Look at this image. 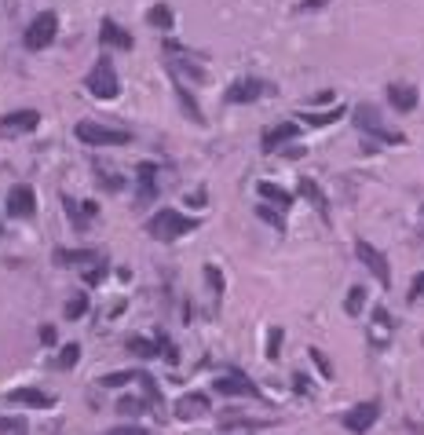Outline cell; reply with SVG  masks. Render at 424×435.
<instances>
[{"mask_svg":"<svg viewBox=\"0 0 424 435\" xmlns=\"http://www.w3.org/2000/svg\"><path fill=\"white\" fill-rule=\"evenodd\" d=\"M201 220L198 216H183V212L176 209H157L150 220H146V235H150L154 241H176L190 235V230H198Z\"/></svg>","mask_w":424,"mask_h":435,"instance_id":"1","label":"cell"},{"mask_svg":"<svg viewBox=\"0 0 424 435\" xmlns=\"http://www.w3.org/2000/svg\"><path fill=\"white\" fill-rule=\"evenodd\" d=\"M84 84H88V92L95 95V99H118L121 81H118V70H114V59L110 55L95 59V66H92L88 77H84Z\"/></svg>","mask_w":424,"mask_h":435,"instance_id":"2","label":"cell"},{"mask_svg":"<svg viewBox=\"0 0 424 435\" xmlns=\"http://www.w3.org/2000/svg\"><path fill=\"white\" fill-rule=\"evenodd\" d=\"M73 132H77V140L88 143V146H124V143H132V135L124 129H106V124H95V121H81Z\"/></svg>","mask_w":424,"mask_h":435,"instance_id":"3","label":"cell"},{"mask_svg":"<svg viewBox=\"0 0 424 435\" xmlns=\"http://www.w3.org/2000/svg\"><path fill=\"white\" fill-rule=\"evenodd\" d=\"M55 34H59V15H55V12H40L34 23L26 26L23 44H26L29 51H40V48H48L51 40H55Z\"/></svg>","mask_w":424,"mask_h":435,"instance_id":"4","label":"cell"},{"mask_svg":"<svg viewBox=\"0 0 424 435\" xmlns=\"http://www.w3.org/2000/svg\"><path fill=\"white\" fill-rule=\"evenodd\" d=\"M352 118H355V124H358V129H362V132H369V135H377L380 143H406V135H402V132H388V129H384L380 114H377L369 103H358L355 110H352Z\"/></svg>","mask_w":424,"mask_h":435,"instance_id":"5","label":"cell"},{"mask_svg":"<svg viewBox=\"0 0 424 435\" xmlns=\"http://www.w3.org/2000/svg\"><path fill=\"white\" fill-rule=\"evenodd\" d=\"M377 417H380V402L369 399V402H358V406L347 410L344 417H341V424H344L352 435H366V432L377 424Z\"/></svg>","mask_w":424,"mask_h":435,"instance_id":"6","label":"cell"},{"mask_svg":"<svg viewBox=\"0 0 424 435\" xmlns=\"http://www.w3.org/2000/svg\"><path fill=\"white\" fill-rule=\"evenodd\" d=\"M355 252H358V260L369 267V274L384 285V289H391V267H388V260H384V252H380L377 246H369L366 238H358L355 241Z\"/></svg>","mask_w":424,"mask_h":435,"instance_id":"7","label":"cell"},{"mask_svg":"<svg viewBox=\"0 0 424 435\" xmlns=\"http://www.w3.org/2000/svg\"><path fill=\"white\" fill-rule=\"evenodd\" d=\"M4 209H8V216H12V220H29V216L37 212V194H34V187H29V183H18L12 194H8Z\"/></svg>","mask_w":424,"mask_h":435,"instance_id":"8","label":"cell"},{"mask_svg":"<svg viewBox=\"0 0 424 435\" xmlns=\"http://www.w3.org/2000/svg\"><path fill=\"white\" fill-rule=\"evenodd\" d=\"M212 388H216L220 395H227V399H238V395H246V399H260V388L252 384V380H249L246 373H224V377L212 380Z\"/></svg>","mask_w":424,"mask_h":435,"instance_id":"9","label":"cell"},{"mask_svg":"<svg viewBox=\"0 0 424 435\" xmlns=\"http://www.w3.org/2000/svg\"><path fill=\"white\" fill-rule=\"evenodd\" d=\"M263 92H267V84H263L260 77H241V81H235V84L227 88L224 99H227L230 106H238V103H256Z\"/></svg>","mask_w":424,"mask_h":435,"instance_id":"10","label":"cell"},{"mask_svg":"<svg viewBox=\"0 0 424 435\" xmlns=\"http://www.w3.org/2000/svg\"><path fill=\"white\" fill-rule=\"evenodd\" d=\"M99 44L103 48H118V51H132L135 40H132L129 29L118 26L114 18H103V23H99Z\"/></svg>","mask_w":424,"mask_h":435,"instance_id":"11","label":"cell"},{"mask_svg":"<svg viewBox=\"0 0 424 435\" xmlns=\"http://www.w3.org/2000/svg\"><path fill=\"white\" fill-rule=\"evenodd\" d=\"M135 179H140V190H135V205H146V201L157 198V165L143 161L135 168Z\"/></svg>","mask_w":424,"mask_h":435,"instance_id":"12","label":"cell"},{"mask_svg":"<svg viewBox=\"0 0 424 435\" xmlns=\"http://www.w3.org/2000/svg\"><path fill=\"white\" fill-rule=\"evenodd\" d=\"M296 135H300V124H296V121H282V124H274V129H267V132H263V150H267V154H274L282 143L296 140Z\"/></svg>","mask_w":424,"mask_h":435,"instance_id":"13","label":"cell"},{"mask_svg":"<svg viewBox=\"0 0 424 435\" xmlns=\"http://www.w3.org/2000/svg\"><path fill=\"white\" fill-rule=\"evenodd\" d=\"M8 402H12V406H37V410H48L51 399L48 391H40V388H15V391H8Z\"/></svg>","mask_w":424,"mask_h":435,"instance_id":"14","label":"cell"},{"mask_svg":"<svg viewBox=\"0 0 424 435\" xmlns=\"http://www.w3.org/2000/svg\"><path fill=\"white\" fill-rule=\"evenodd\" d=\"M388 103L395 106L399 114H410L413 106H417V88L406 81H395V84H388Z\"/></svg>","mask_w":424,"mask_h":435,"instance_id":"15","label":"cell"},{"mask_svg":"<svg viewBox=\"0 0 424 435\" xmlns=\"http://www.w3.org/2000/svg\"><path fill=\"white\" fill-rule=\"evenodd\" d=\"M37 124H40L37 110H15V114H4V118H0V129L4 132H34Z\"/></svg>","mask_w":424,"mask_h":435,"instance_id":"16","label":"cell"},{"mask_svg":"<svg viewBox=\"0 0 424 435\" xmlns=\"http://www.w3.org/2000/svg\"><path fill=\"white\" fill-rule=\"evenodd\" d=\"M209 413V399L201 395V391H194V395H183L176 402V417L179 421H198V417H205Z\"/></svg>","mask_w":424,"mask_h":435,"instance_id":"17","label":"cell"},{"mask_svg":"<svg viewBox=\"0 0 424 435\" xmlns=\"http://www.w3.org/2000/svg\"><path fill=\"white\" fill-rule=\"evenodd\" d=\"M296 190H300V198H307V201H311V205L318 209V216H322V220H330V201H326L322 187H318L315 179L300 176V183H296Z\"/></svg>","mask_w":424,"mask_h":435,"instance_id":"18","label":"cell"},{"mask_svg":"<svg viewBox=\"0 0 424 435\" xmlns=\"http://www.w3.org/2000/svg\"><path fill=\"white\" fill-rule=\"evenodd\" d=\"M62 209H66V216L77 224V230H84V220L99 212V205H95V201H84V205H77L73 198H62Z\"/></svg>","mask_w":424,"mask_h":435,"instance_id":"19","label":"cell"},{"mask_svg":"<svg viewBox=\"0 0 424 435\" xmlns=\"http://www.w3.org/2000/svg\"><path fill=\"white\" fill-rule=\"evenodd\" d=\"M146 23H150L154 29H161V34H168V29L176 26V15H172V8H168V4H154L150 12H146Z\"/></svg>","mask_w":424,"mask_h":435,"instance_id":"20","label":"cell"},{"mask_svg":"<svg viewBox=\"0 0 424 435\" xmlns=\"http://www.w3.org/2000/svg\"><path fill=\"white\" fill-rule=\"evenodd\" d=\"M256 190H260V198H267L271 205H278V209L293 205V194H289V190H282L278 183H267V179H263V183H256Z\"/></svg>","mask_w":424,"mask_h":435,"instance_id":"21","label":"cell"},{"mask_svg":"<svg viewBox=\"0 0 424 435\" xmlns=\"http://www.w3.org/2000/svg\"><path fill=\"white\" fill-rule=\"evenodd\" d=\"M341 114H344V106H330V110H318V114H300V118L311 124V129H326V124H333V121H341Z\"/></svg>","mask_w":424,"mask_h":435,"instance_id":"22","label":"cell"},{"mask_svg":"<svg viewBox=\"0 0 424 435\" xmlns=\"http://www.w3.org/2000/svg\"><path fill=\"white\" fill-rule=\"evenodd\" d=\"M172 73L179 77V73H183V77H190V81H198V84H205L209 81V73L198 66V62H190V59H172Z\"/></svg>","mask_w":424,"mask_h":435,"instance_id":"23","label":"cell"},{"mask_svg":"<svg viewBox=\"0 0 424 435\" xmlns=\"http://www.w3.org/2000/svg\"><path fill=\"white\" fill-rule=\"evenodd\" d=\"M88 260H99L92 249H59L55 252V263H62V267H73V263H88Z\"/></svg>","mask_w":424,"mask_h":435,"instance_id":"24","label":"cell"},{"mask_svg":"<svg viewBox=\"0 0 424 435\" xmlns=\"http://www.w3.org/2000/svg\"><path fill=\"white\" fill-rule=\"evenodd\" d=\"M362 307H366V285H352V293H347V300H344L347 318H358V315H362Z\"/></svg>","mask_w":424,"mask_h":435,"instance_id":"25","label":"cell"},{"mask_svg":"<svg viewBox=\"0 0 424 435\" xmlns=\"http://www.w3.org/2000/svg\"><path fill=\"white\" fill-rule=\"evenodd\" d=\"M373 326H377L373 344H377V347H384V344H388V333H391V315L384 311V307H377V311H373Z\"/></svg>","mask_w":424,"mask_h":435,"instance_id":"26","label":"cell"},{"mask_svg":"<svg viewBox=\"0 0 424 435\" xmlns=\"http://www.w3.org/2000/svg\"><path fill=\"white\" fill-rule=\"evenodd\" d=\"M176 95H179V103H183V110H187V118L194 121V124H205V118H201V110H198V103L190 99V92L183 88V81H176Z\"/></svg>","mask_w":424,"mask_h":435,"instance_id":"27","label":"cell"},{"mask_svg":"<svg viewBox=\"0 0 424 435\" xmlns=\"http://www.w3.org/2000/svg\"><path fill=\"white\" fill-rule=\"evenodd\" d=\"M129 352L140 355V358H154V355H157V344L146 341V337H132V341H129Z\"/></svg>","mask_w":424,"mask_h":435,"instance_id":"28","label":"cell"},{"mask_svg":"<svg viewBox=\"0 0 424 435\" xmlns=\"http://www.w3.org/2000/svg\"><path fill=\"white\" fill-rule=\"evenodd\" d=\"M135 373L132 369H118V373H106L103 377V388H124V384H132Z\"/></svg>","mask_w":424,"mask_h":435,"instance_id":"29","label":"cell"},{"mask_svg":"<svg viewBox=\"0 0 424 435\" xmlns=\"http://www.w3.org/2000/svg\"><path fill=\"white\" fill-rule=\"evenodd\" d=\"M77 358H81V347H77V344H66V347L59 352V366H62V369H73V366H77Z\"/></svg>","mask_w":424,"mask_h":435,"instance_id":"30","label":"cell"},{"mask_svg":"<svg viewBox=\"0 0 424 435\" xmlns=\"http://www.w3.org/2000/svg\"><path fill=\"white\" fill-rule=\"evenodd\" d=\"M84 311H88V296L77 293V296H73V300L66 304V318H81Z\"/></svg>","mask_w":424,"mask_h":435,"instance_id":"31","label":"cell"},{"mask_svg":"<svg viewBox=\"0 0 424 435\" xmlns=\"http://www.w3.org/2000/svg\"><path fill=\"white\" fill-rule=\"evenodd\" d=\"M118 410H121V413H129V417H140V413L146 410V402H143V399H121V402H118Z\"/></svg>","mask_w":424,"mask_h":435,"instance_id":"32","label":"cell"},{"mask_svg":"<svg viewBox=\"0 0 424 435\" xmlns=\"http://www.w3.org/2000/svg\"><path fill=\"white\" fill-rule=\"evenodd\" d=\"M103 278H106V260H99L95 267H88V271H84V282H88V285H99Z\"/></svg>","mask_w":424,"mask_h":435,"instance_id":"33","label":"cell"},{"mask_svg":"<svg viewBox=\"0 0 424 435\" xmlns=\"http://www.w3.org/2000/svg\"><path fill=\"white\" fill-rule=\"evenodd\" d=\"M256 216H260V220H267L271 227H278V230H285V220L278 216V212H271L267 205H260V209H256Z\"/></svg>","mask_w":424,"mask_h":435,"instance_id":"34","label":"cell"},{"mask_svg":"<svg viewBox=\"0 0 424 435\" xmlns=\"http://www.w3.org/2000/svg\"><path fill=\"white\" fill-rule=\"evenodd\" d=\"M205 278H209V285H212V293H224V274L212 267V263L205 267Z\"/></svg>","mask_w":424,"mask_h":435,"instance_id":"35","label":"cell"},{"mask_svg":"<svg viewBox=\"0 0 424 435\" xmlns=\"http://www.w3.org/2000/svg\"><path fill=\"white\" fill-rule=\"evenodd\" d=\"M278 347H282V330H271V337H267V358H278Z\"/></svg>","mask_w":424,"mask_h":435,"instance_id":"36","label":"cell"},{"mask_svg":"<svg viewBox=\"0 0 424 435\" xmlns=\"http://www.w3.org/2000/svg\"><path fill=\"white\" fill-rule=\"evenodd\" d=\"M311 358H315V366L322 369V377H333V369H330V362H326V355L318 352V347H311Z\"/></svg>","mask_w":424,"mask_h":435,"instance_id":"37","label":"cell"},{"mask_svg":"<svg viewBox=\"0 0 424 435\" xmlns=\"http://www.w3.org/2000/svg\"><path fill=\"white\" fill-rule=\"evenodd\" d=\"M424 296V271L417 274V278H413V285H410V300H421Z\"/></svg>","mask_w":424,"mask_h":435,"instance_id":"38","label":"cell"},{"mask_svg":"<svg viewBox=\"0 0 424 435\" xmlns=\"http://www.w3.org/2000/svg\"><path fill=\"white\" fill-rule=\"evenodd\" d=\"M106 435H150V432L135 428V424H124V428H114V432H106Z\"/></svg>","mask_w":424,"mask_h":435,"instance_id":"39","label":"cell"},{"mask_svg":"<svg viewBox=\"0 0 424 435\" xmlns=\"http://www.w3.org/2000/svg\"><path fill=\"white\" fill-rule=\"evenodd\" d=\"M326 4H330V0H300L296 12H315V8H326Z\"/></svg>","mask_w":424,"mask_h":435,"instance_id":"40","label":"cell"},{"mask_svg":"<svg viewBox=\"0 0 424 435\" xmlns=\"http://www.w3.org/2000/svg\"><path fill=\"white\" fill-rule=\"evenodd\" d=\"M40 344H55V326H40Z\"/></svg>","mask_w":424,"mask_h":435,"instance_id":"41","label":"cell"},{"mask_svg":"<svg viewBox=\"0 0 424 435\" xmlns=\"http://www.w3.org/2000/svg\"><path fill=\"white\" fill-rule=\"evenodd\" d=\"M0 432H18V435H23L26 424L23 421H0Z\"/></svg>","mask_w":424,"mask_h":435,"instance_id":"42","label":"cell"}]
</instances>
